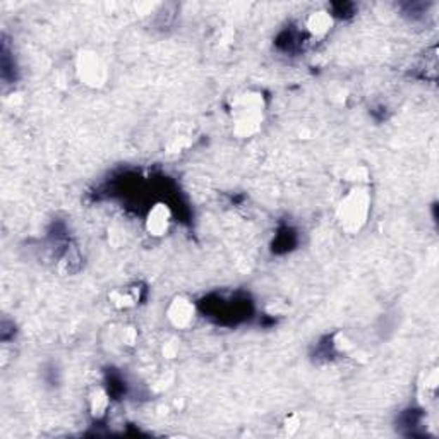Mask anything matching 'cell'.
<instances>
[{
  "label": "cell",
  "instance_id": "cell-1",
  "mask_svg": "<svg viewBox=\"0 0 439 439\" xmlns=\"http://www.w3.org/2000/svg\"><path fill=\"white\" fill-rule=\"evenodd\" d=\"M371 206V198L365 189H353L345 196L338 208V218L342 227L349 232H356L365 223Z\"/></svg>",
  "mask_w": 439,
  "mask_h": 439
},
{
  "label": "cell",
  "instance_id": "cell-2",
  "mask_svg": "<svg viewBox=\"0 0 439 439\" xmlns=\"http://www.w3.org/2000/svg\"><path fill=\"white\" fill-rule=\"evenodd\" d=\"M263 115V100L257 95H245L236 103V133L238 136H251L259 129Z\"/></svg>",
  "mask_w": 439,
  "mask_h": 439
},
{
  "label": "cell",
  "instance_id": "cell-3",
  "mask_svg": "<svg viewBox=\"0 0 439 439\" xmlns=\"http://www.w3.org/2000/svg\"><path fill=\"white\" fill-rule=\"evenodd\" d=\"M78 67L81 79L86 84H90V86H100L105 81L107 69L102 60H100V57H96L95 53H84V55H81Z\"/></svg>",
  "mask_w": 439,
  "mask_h": 439
},
{
  "label": "cell",
  "instance_id": "cell-4",
  "mask_svg": "<svg viewBox=\"0 0 439 439\" xmlns=\"http://www.w3.org/2000/svg\"><path fill=\"white\" fill-rule=\"evenodd\" d=\"M168 318L177 328H186L194 319V306L187 299H175L168 307Z\"/></svg>",
  "mask_w": 439,
  "mask_h": 439
},
{
  "label": "cell",
  "instance_id": "cell-5",
  "mask_svg": "<svg viewBox=\"0 0 439 439\" xmlns=\"http://www.w3.org/2000/svg\"><path fill=\"white\" fill-rule=\"evenodd\" d=\"M168 223H170V210L165 204H156L149 211L148 219H146V229L153 236H163L168 230Z\"/></svg>",
  "mask_w": 439,
  "mask_h": 439
},
{
  "label": "cell",
  "instance_id": "cell-6",
  "mask_svg": "<svg viewBox=\"0 0 439 439\" xmlns=\"http://www.w3.org/2000/svg\"><path fill=\"white\" fill-rule=\"evenodd\" d=\"M307 28H309L314 34H325L331 28L330 14L326 13L313 14V16L307 19Z\"/></svg>",
  "mask_w": 439,
  "mask_h": 439
},
{
  "label": "cell",
  "instance_id": "cell-7",
  "mask_svg": "<svg viewBox=\"0 0 439 439\" xmlns=\"http://www.w3.org/2000/svg\"><path fill=\"white\" fill-rule=\"evenodd\" d=\"M107 408H109V398H107L105 393L98 390L91 398V410H93L96 417H100V415L105 414Z\"/></svg>",
  "mask_w": 439,
  "mask_h": 439
}]
</instances>
